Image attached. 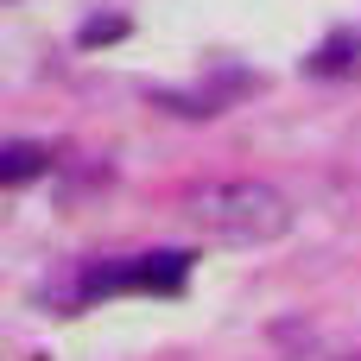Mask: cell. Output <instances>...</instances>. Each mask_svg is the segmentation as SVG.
Segmentation results:
<instances>
[{
  "mask_svg": "<svg viewBox=\"0 0 361 361\" xmlns=\"http://www.w3.org/2000/svg\"><path fill=\"white\" fill-rule=\"evenodd\" d=\"M184 216L216 235V241H241V247H260V241H279L292 228V203L273 190V184H203L184 197Z\"/></svg>",
  "mask_w": 361,
  "mask_h": 361,
  "instance_id": "6da1fadb",
  "label": "cell"
},
{
  "mask_svg": "<svg viewBox=\"0 0 361 361\" xmlns=\"http://www.w3.org/2000/svg\"><path fill=\"white\" fill-rule=\"evenodd\" d=\"M184 279H190V254H146L95 273L89 292H184Z\"/></svg>",
  "mask_w": 361,
  "mask_h": 361,
  "instance_id": "7a4b0ae2",
  "label": "cell"
},
{
  "mask_svg": "<svg viewBox=\"0 0 361 361\" xmlns=\"http://www.w3.org/2000/svg\"><path fill=\"white\" fill-rule=\"evenodd\" d=\"M311 70L317 76H349V70H361V38L355 32H336L324 51H311Z\"/></svg>",
  "mask_w": 361,
  "mask_h": 361,
  "instance_id": "3957f363",
  "label": "cell"
},
{
  "mask_svg": "<svg viewBox=\"0 0 361 361\" xmlns=\"http://www.w3.org/2000/svg\"><path fill=\"white\" fill-rule=\"evenodd\" d=\"M44 165H51L44 146H6V152H0V184H25V178H38Z\"/></svg>",
  "mask_w": 361,
  "mask_h": 361,
  "instance_id": "277c9868",
  "label": "cell"
},
{
  "mask_svg": "<svg viewBox=\"0 0 361 361\" xmlns=\"http://www.w3.org/2000/svg\"><path fill=\"white\" fill-rule=\"evenodd\" d=\"M127 32V19H95V25H82V44H102V38H121Z\"/></svg>",
  "mask_w": 361,
  "mask_h": 361,
  "instance_id": "5b68a950",
  "label": "cell"
}]
</instances>
